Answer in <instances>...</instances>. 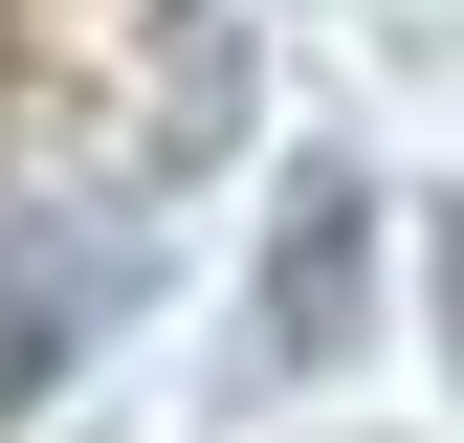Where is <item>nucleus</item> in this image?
<instances>
[{
    "instance_id": "1",
    "label": "nucleus",
    "mask_w": 464,
    "mask_h": 443,
    "mask_svg": "<svg viewBox=\"0 0 464 443\" xmlns=\"http://www.w3.org/2000/svg\"><path fill=\"white\" fill-rule=\"evenodd\" d=\"M354 332H376V178L310 155V178H287V266H266V310H244V377H332Z\"/></svg>"
},
{
    "instance_id": "4",
    "label": "nucleus",
    "mask_w": 464,
    "mask_h": 443,
    "mask_svg": "<svg viewBox=\"0 0 464 443\" xmlns=\"http://www.w3.org/2000/svg\"><path fill=\"white\" fill-rule=\"evenodd\" d=\"M0 89H23V0H0Z\"/></svg>"
},
{
    "instance_id": "3",
    "label": "nucleus",
    "mask_w": 464,
    "mask_h": 443,
    "mask_svg": "<svg viewBox=\"0 0 464 443\" xmlns=\"http://www.w3.org/2000/svg\"><path fill=\"white\" fill-rule=\"evenodd\" d=\"M420 310H442V377H464V200L420 222Z\"/></svg>"
},
{
    "instance_id": "2",
    "label": "nucleus",
    "mask_w": 464,
    "mask_h": 443,
    "mask_svg": "<svg viewBox=\"0 0 464 443\" xmlns=\"http://www.w3.org/2000/svg\"><path fill=\"white\" fill-rule=\"evenodd\" d=\"M111 310H133V244L111 222H0V399H44Z\"/></svg>"
}]
</instances>
